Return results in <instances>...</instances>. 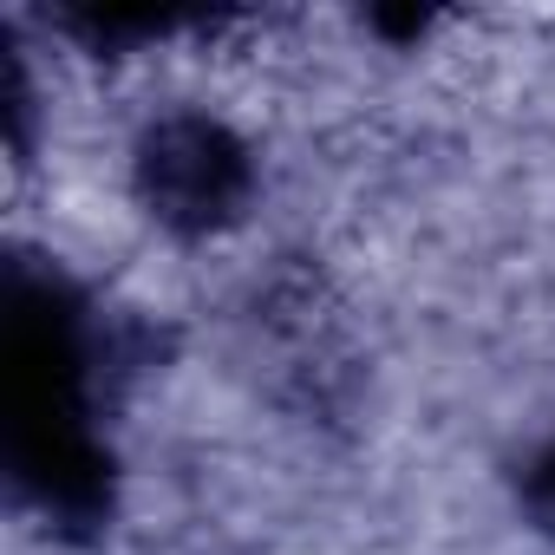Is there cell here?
Wrapping results in <instances>:
<instances>
[{"label": "cell", "instance_id": "1", "mask_svg": "<svg viewBox=\"0 0 555 555\" xmlns=\"http://www.w3.org/2000/svg\"><path fill=\"white\" fill-rule=\"evenodd\" d=\"M144 196L177 229H216L248 196V157L222 125L170 118L144 151Z\"/></svg>", "mask_w": 555, "mask_h": 555}, {"label": "cell", "instance_id": "2", "mask_svg": "<svg viewBox=\"0 0 555 555\" xmlns=\"http://www.w3.org/2000/svg\"><path fill=\"white\" fill-rule=\"evenodd\" d=\"M529 496H535V509L555 522V451H542L535 457V477H529Z\"/></svg>", "mask_w": 555, "mask_h": 555}]
</instances>
